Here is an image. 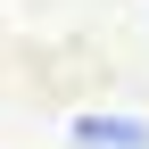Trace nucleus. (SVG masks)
Masks as SVG:
<instances>
[{
    "mask_svg": "<svg viewBox=\"0 0 149 149\" xmlns=\"http://www.w3.org/2000/svg\"><path fill=\"white\" fill-rule=\"evenodd\" d=\"M74 141H83V149H141L149 133L133 116H74Z\"/></svg>",
    "mask_w": 149,
    "mask_h": 149,
    "instance_id": "1",
    "label": "nucleus"
}]
</instances>
